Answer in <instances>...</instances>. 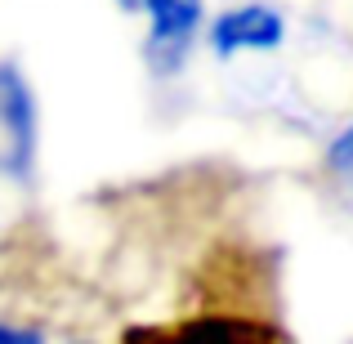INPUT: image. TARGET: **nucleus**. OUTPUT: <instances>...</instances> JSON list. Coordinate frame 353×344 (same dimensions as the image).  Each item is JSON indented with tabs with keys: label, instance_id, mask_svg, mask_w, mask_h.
<instances>
[{
	"label": "nucleus",
	"instance_id": "1",
	"mask_svg": "<svg viewBox=\"0 0 353 344\" xmlns=\"http://www.w3.org/2000/svg\"><path fill=\"white\" fill-rule=\"evenodd\" d=\"M121 344H295L277 322L237 309H201L174 322H134L121 331Z\"/></svg>",
	"mask_w": 353,
	"mask_h": 344
},
{
	"label": "nucleus",
	"instance_id": "6",
	"mask_svg": "<svg viewBox=\"0 0 353 344\" xmlns=\"http://www.w3.org/2000/svg\"><path fill=\"white\" fill-rule=\"evenodd\" d=\"M0 344H45V336H41V331H32V327L0 322Z\"/></svg>",
	"mask_w": 353,
	"mask_h": 344
},
{
	"label": "nucleus",
	"instance_id": "3",
	"mask_svg": "<svg viewBox=\"0 0 353 344\" xmlns=\"http://www.w3.org/2000/svg\"><path fill=\"white\" fill-rule=\"evenodd\" d=\"M121 5L148 14V59H152V68L157 72L179 68L201 27V0H121Z\"/></svg>",
	"mask_w": 353,
	"mask_h": 344
},
{
	"label": "nucleus",
	"instance_id": "5",
	"mask_svg": "<svg viewBox=\"0 0 353 344\" xmlns=\"http://www.w3.org/2000/svg\"><path fill=\"white\" fill-rule=\"evenodd\" d=\"M327 161H331V170H340V174H353V125H349L345 134L336 139V143H331Z\"/></svg>",
	"mask_w": 353,
	"mask_h": 344
},
{
	"label": "nucleus",
	"instance_id": "2",
	"mask_svg": "<svg viewBox=\"0 0 353 344\" xmlns=\"http://www.w3.org/2000/svg\"><path fill=\"white\" fill-rule=\"evenodd\" d=\"M36 170V99L14 63H0V174L27 183Z\"/></svg>",
	"mask_w": 353,
	"mask_h": 344
},
{
	"label": "nucleus",
	"instance_id": "4",
	"mask_svg": "<svg viewBox=\"0 0 353 344\" xmlns=\"http://www.w3.org/2000/svg\"><path fill=\"white\" fill-rule=\"evenodd\" d=\"M286 36V23L277 9L268 5H241L215 18L210 27V45L215 54H241V50H277Z\"/></svg>",
	"mask_w": 353,
	"mask_h": 344
}]
</instances>
